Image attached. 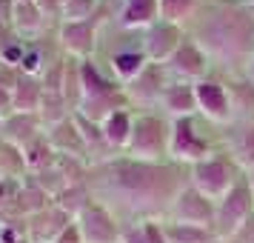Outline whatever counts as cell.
Masks as SVG:
<instances>
[{
    "mask_svg": "<svg viewBox=\"0 0 254 243\" xmlns=\"http://www.w3.org/2000/svg\"><path fill=\"white\" fill-rule=\"evenodd\" d=\"M189 183V169L174 161H137L120 152L86 172L92 197L123 226L143 220H166L174 197Z\"/></svg>",
    "mask_w": 254,
    "mask_h": 243,
    "instance_id": "cell-1",
    "label": "cell"
},
{
    "mask_svg": "<svg viewBox=\"0 0 254 243\" xmlns=\"http://www.w3.org/2000/svg\"><path fill=\"white\" fill-rule=\"evenodd\" d=\"M186 35L206 52L211 75H243L254 58V9L237 0H203Z\"/></svg>",
    "mask_w": 254,
    "mask_h": 243,
    "instance_id": "cell-2",
    "label": "cell"
},
{
    "mask_svg": "<svg viewBox=\"0 0 254 243\" xmlns=\"http://www.w3.org/2000/svg\"><path fill=\"white\" fill-rule=\"evenodd\" d=\"M220 146V126L208 123L206 117L191 115V117H177L172 120V140H169V161L180 166H194L206 161L208 155H214Z\"/></svg>",
    "mask_w": 254,
    "mask_h": 243,
    "instance_id": "cell-3",
    "label": "cell"
},
{
    "mask_svg": "<svg viewBox=\"0 0 254 243\" xmlns=\"http://www.w3.org/2000/svg\"><path fill=\"white\" fill-rule=\"evenodd\" d=\"M169 140L172 120L163 112H134V129L126 155L137 161H169Z\"/></svg>",
    "mask_w": 254,
    "mask_h": 243,
    "instance_id": "cell-4",
    "label": "cell"
},
{
    "mask_svg": "<svg viewBox=\"0 0 254 243\" xmlns=\"http://www.w3.org/2000/svg\"><path fill=\"white\" fill-rule=\"evenodd\" d=\"M243 174L246 172L234 163V158H231L229 152L217 149L214 155H208L206 161L189 166V183L194 186V189H200L206 197H211V200L217 203L220 197L226 195Z\"/></svg>",
    "mask_w": 254,
    "mask_h": 243,
    "instance_id": "cell-5",
    "label": "cell"
},
{
    "mask_svg": "<svg viewBox=\"0 0 254 243\" xmlns=\"http://www.w3.org/2000/svg\"><path fill=\"white\" fill-rule=\"evenodd\" d=\"M109 20H115L112 6L103 0V9L89 17V20H77V23H60L58 26V43L60 52L74 60H89L97 55V43H100V32Z\"/></svg>",
    "mask_w": 254,
    "mask_h": 243,
    "instance_id": "cell-6",
    "label": "cell"
},
{
    "mask_svg": "<svg viewBox=\"0 0 254 243\" xmlns=\"http://www.w3.org/2000/svg\"><path fill=\"white\" fill-rule=\"evenodd\" d=\"M252 215H254L252 183H249V174H243L240 180L217 200V215H214V235H217V241L226 243Z\"/></svg>",
    "mask_w": 254,
    "mask_h": 243,
    "instance_id": "cell-7",
    "label": "cell"
},
{
    "mask_svg": "<svg viewBox=\"0 0 254 243\" xmlns=\"http://www.w3.org/2000/svg\"><path fill=\"white\" fill-rule=\"evenodd\" d=\"M169 83H172V75L166 69V63H149L134 81L123 86V92L134 112H160V100Z\"/></svg>",
    "mask_w": 254,
    "mask_h": 243,
    "instance_id": "cell-8",
    "label": "cell"
},
{
    "mask_svg": "<svg viewBox=\"0 0 254 243\" xmlns=\"http://www.w3.org/2000/svg\"><path fill=\"white\" fill-rule=\"evenodd\" d=\"M214 215H217V203L211 197H206L200 189H194L191 183H186L180 189V195L174 197L166 220L191 223V226H203V229L214 232Z\"/></svg>",
    "mask_w": 254,
    "mask_h": 243,
    "instance_id": "cell-9",
    "label": "cell"
},
{
    "mask_svg": "<svg viewBox=\"0 0 254 243\" xmlns=\"http://www.w3.org/2000/svg\"><path fill=\"white\" fill-rule=\"evenodd\" d=\"M197 94V115L206 117L214 126H226L231 120V103H229V89L220 75H208L200 83H194Z\"/></svg>",
    "mask_w": 254,
    "mask_h": 243,
    "instance_id": "cell-10",
    "label": "cell"
},
{
    "mask_svg": "<svg viewBox=\"0 0 254 243\" xmlns=\"http://www.w3.org/2000/svg\"><path fill=\"white\" fill-rule=\"evenodd\" d=\"M74 226L80 232L83 243H120V232H123V223L97 200L74 218Z\"/></svg>",
    "mask_w": 254,
    "mask_h": 243,
    "instance_id": "cell-11",
    "label": "cell"
},
{
    "mask_svg": "<svg viewBox=\"0 0 254 243\" xmlns=\"http://www.w3.org/2000/svg\"><path fill=\"white\" fill-rule=\"evenodd\" d=\"M166 69H169V75H172V81L200 83L203 78L211 75V60L206 58V52L197 46L191 37L186 35V40L180 43V49L169 58Z\"/></svg>",
    "mask_w": 254,
    "mask_h": 243,
    "instance_id": "cell-12",
    "label": "cell"
},
{
    "mask_svg": "<svg viewBox=\"0 0 254 243\" xmlns=\"http://www.w3.org/2000/svg\"><path fill=\"white\" fill-rule=\"evenodd\" d=\"M186 40V29L169 20H157L143 32V52L149 63H169L174 52L180 49V43Z\"/></svg>",
    "mask_w": 254,
    "mask_h": 243,
    "instance_id": "cell-13",
    "label": "cell"
},
{
    "mask_svg": "<svg viewBox=\"0 0 254 243\" xmlns=\"http://www.w3.org/2000/svg\"><path fill=\"white\" fill-rule=\"evenodd\" d=\"M220 146L243 172H254V120H231L220 126Z\"/></svg>",
    "mask_w": 254,
    "mask_h": 243,
    "instance_id": "cell-14",
    "label": "cell"
},
{
    "mask_svg": "<svg viewBox=\"0 0 254 243\" xmlns=\"http://www.w3.org/2000/svg\"><path fill=\"white\" fill-rule=\"evenodd\" d=\"M29 220H32V223H26L29 243H55L60 235L74 223V218L66 215L55 200H52L46 209H40V212H35V215H29Z\"/></svg>",
    "mask_w": 254,
    "mask_h": 243,
    "instance_id": "cell-15",
    "label": "cell"
},
{
    "mask_svg": "<svg viewBox=\"0 0 254 243\" xmlns=\"http://www.w3.org/2000/svg\"><path fill=\"white\" fill-rule=\"evenodd\" d=\"M43 132H46V129L40 123L37 112H12L9 117H3V123H0V140L12 143L17 149L29 146V143L35 138H40Z\"/></svg>",
    "mask_w": 254,
    "mask_h": 243,
    "instance_id": "cell-16",
    "label": "cell"
},
{
    "mask_svg": "<svg viewBox=\"0 0 254 243\" xmlns=\"http://www.w3.org/2000/svg\"><path fill=\"white\" fill-rule=\"evenodd\" d=\"M160 20V0H123L115 12V23L131 32H146Z\"/></svg>",
    "mask_w": 254,
    "mask_h": 243,
    "instance_id": "cell-17",
    "label": "cell"
},
{
    "mask_svg": "<svg viewBox=\"0 0 254 243\" xmlns=\"http://www.w3.org/2000/svg\"><path fill=\"white\" fill-rule=\"evenodd\" d=\"M160 112L169 117V120L197 115L194 83H183V81H172L169 83V89L163 92V100H160Z\"/></svg>",
    "mask_w": 254,
    "mask_h": 243,
    "instance_id": "cell-18",
    "label": "cell"
},
{
    "mask_svg": "<svg viewBox=\"0 0 254 243\" xmlns=\"http://www.w3.org/2000/svg\"><path fill=\"white\" fill-rule=\"evenodd\" d=\"M46 140L52 143V149L58 152V155H71V158H83V161H86V146H83L80 129L74 123V115L66 117V120H60L58 126H49Z\"/></svg>",
    "mask_w": 254,
    "mask_h": 243,
    "instance_id": "cell-19",
    "label": "cell"
},
{
    "mask_svg": "<svg viewBox=\"0 0 254 243\" xmlns=\"http://www.w3.org/2000/svg\"><path fill=\"white\" fill-rule=\"evenodd\" d=\"M223 81H226V89H229L231 120H254V83L246 75H231V78H223Z\"/></svg>",
    "mask_w": 254,
    "mask_h": 243,
    "instance_id": "cell-20",
    "label": "cell"
},
{
    "mask_svg": "<svg viewBox=\"0 0 254 243\" xmlns=\"http://www.w3.org/2000/svg\"><path fill=\"white\" fill-rule=\"evenodd\" d=\"M12 23H14V35L20 40H37L46 32V17L37 9L35 0H14V12H12Z\"/></svg>",
    "mask_w": 254,
    "mask_h": 243,
    "instance_id": "cell-21",
    "label": "cell"
},
{
    "mask_svg": "<svg viewBox=\"0 0 254 243\" xmlns=\"http://www.w3.org/2000/svg\"><path fill=\"white\" fill-rule=\"evenodd\" d=\"M103 138L115 152H126L128 140H131V129H134V109H120L112 112L103 123Z\"/></svg>",
    "mask_w": 254,
    "mask_h": 243,
    "instance_id": "cell-22",
    "label": "cell"
},
{
    "mask_svg": "<svg viewBox=\"0 0 254 243\" xmlns=\"http://www.w3.org/2000/svg\"><path fill=\"white\" fill-rule=\"evenodd\" d=\"M40 100H43V83L40 78H32V75H23L17 83L12 86V106L14 112H37L40 109Z\"/></svg>",
    "mask_w": 254,
    "mask_h": 243,
    "instance_id": "cell-23",
    "label": "cell"
},
{
    "mask_svg": "<svg viewBox=\"0 0 254 243\" xmlns=\"http://www.w3.org/2000/svg\"><path fill=\"white\" fill-rule=\"evenodd\" d=\"M163 232H166L169 243H220L211 229L191 226V223H177V220H163Z\"/></svg>",
    "mask_w": 254,
    "mask_h": 243,
    "instance_id": "cell-24",
    "label": "cell"
},
{
    "mask_svg": "<svg viewBox=\"0 0 254 243\" xmlns=\"http://www.w3.org/2000/svg\"><path fill=\"white\" fill-rule=\"evenodd\" d=\"M71 115H74V112H71L69 100L60 92H43V100H40V109H37V117H40L43 129L58 126L60 120H66V117H71Z\"/></svg>",
    "mask_w": 254,
    "mask_h": 243,
    "instance_id": "cell-25",
    "label": "cell"
},
{
    "mask_svg": "<svg viewBox=\"0 0 254 243\" xmlns=\"http://www.w3.org/2000/svg\"><path fill=\"white\" fill-rule=\"evenodd\" d=\"M23 161H26V169H32V172H43L49 166H55L58 152L52 149V143L46 140V132L40 138H35L29 146H23Z\"/></svg>",
    "mask_w": 254,
    "mask_h": 243,
    "instance_id": "cell-26",
    "label": "cell"
},
{
    "mask_svg": "<svg viewBox=\"0 0 254 243\" xmlns=\"http://www.w3.org/2000/svg\"><path fill=\"white\" fill-rule=\"evenodd\" d=\"M55 203H58L66 215H71V218H77L86 206H92L94 203V197H92V189L86 186V180L83 183H71L66 186L63 192H60L58 197H55Z\"/></svg>",
    "mask_w": 254,
    "mask_h": 243,
    "instance_id": "cell-27",
    "label": "cell"
},
{
    "mask_svg": "<svg viewBox=\"0 0 254 243\" xmlns=\"http://www.w3.org/2000/svg\"><path fill=\"white\" fill-rule=\"evenodd\" d=\"M203 0H160V20H169V23L183 26L194 17V12L200 9Z\"/></svg>",
    "mask_w": 254,
    "mask_h": 243,
    "instance_id": "cell-28",
    "label": "cell"
},
{
    "mask_svg": "<svg viewBox=\"0 0 254 243\" xmlns=\"http://www.w3.org/2000/svg\"><path fill=\"white\" fill-rule=\"evenodd\" d=\"M103 9V0H66L63 3V17L60 23H77V20H89Z\"/></svg>",
    "mask_w": 254,
    "mask_h": 243,
    "instance_id": "cell-29",
    "label": "cell"
},
{
    "mask_svg": "<svg viewBox=\"0 0 254 243\" xmlns=\"http://www.w3.org/2000/svg\"><path fill=\"white\" fill-rule=\"evenodd\" d=\"M35 3H37V9L43 12L46 20H58V26H60V17H63V3H66V0H35Z\"/></svg>",
    "mask_w": 254,
    "mask_h": 243,
    "instance_id": "cell-30",
    "label": "cell"
},
{
    "mask_svg": "<svg viewBox=\"0 0 254 243\" xmlns=\"http://www.w3.org/2000/svg\"><path fill=\"white\" fill-rule=\"evenodd\" d=\"M143 232H146V243H169L163 232V220H143Z\"/></svg>",
    "mask_w": 254,
    "mask_h": 243,
    "instance_id": "cell-31",
    "label": "cell"
},
{
    "mask_svg": "<svg viewBox=\"0 0 254 243\" xmlns=\"http://www.w3.org/2000/svg\"><path fill=\"white\" fill-rule=\"evenodd\" d=\"M120 243H146L143 223H126L123 232H120Z\"/></svg>",
    "mask_w": 254,
    "mask_h": 243,
    "instance_id": "cell-32",
    "label": "cell"
},
{
    "mask_svg": "<svg viewBox=\"0 0 254 243\" xmlns=\"http://www.w3.org/2000/svg\"><path fill=\"white\" fill-rule=\"evenodd\" d=\"M226 243H254V215L246 220V223H243L240 229L234 232Z\"/></svg>",
    "mask_w": 254,
    "mask_h": 243,
    "instance_id": "cell-33",
    "label": "cell"
},
{
    "mask_svg": "<svg viewBox=\"0 0 254 243\" xmlns=\"http://www.w3.org/2000/svg\"><path fill=\"white\" fill-rule=\"evenodd\" d=\"M14 112L12 106V92L6 89V86H0V117H9Z\"/></svg>",
    "mask_w": 254,
    "mask_h": 243,
    "instance_id": "cell-34",
    "label": "cell"
},
{
    "mask_svg": "<svg viewBox=\"0 0 254 243\" xmlns=\"http://www.w3.org/2000/svg\"><path fill=\"white\" fill-rule=\"evenodd\" d=\"M55 243H83V238H80V232H77V226L71 223L69 229L63 232V235H60V238H58Z\"/></svg>",
    "mask_w": 254,
    "mask_h": 243,
    "instance_id": "cell-35",
    "label": "cell"
},
{
    "mask_svg": "<svg viewBox=\"0 0 254 243\" xmlns=\"http://www.w3.org/2000/svg\"><path fill=\"white\" fill-rule=\"evenodd\" d=\"M243 75H246V78H249V81L254 83V58L249 60V66H246V72H243Z\"/></svg>",
    "mask_w": 254,
    "mask_h": 243,
    "instance_id": "cell-36",
    "label": "cell"
},
{
    "mask_svg": "<svg viewBox=\"0 0 254 243\" xmlns=\"http://www.w3.org/2000/svg\"><path fill=\"white\" fill-rule=\"evenodd\" d=\"M106 3H109V6H112V12H117V6H120V3H123V0H106Z\"/></svg>",
    "mask_w": 254,
    "mask_h": 243,
    "instance_id": "cell-37",
    "label": "cell"
},
{
    "mask_svg": "<svg viewBox=\"0 0 254 243\" xmlns=\"http://www.w3.org/2000/svg\"><path fill=\"white\" fill-rule=\"evenodd\" d=\"M237 3H243V6H249V9H254V0H237Z\"/></svg>",
    "mask_w": 254,
    "mask_h": 243,
    "instance_id": "cell-38",
    "label": "cell"
},
{
    "mask_svg": "<svg viewBox=\"0 0 254 243\" xmlns=\"http://www.w3.org/2000/svg\"><path fill=\"white\" fill-rule=\"evenodd\" d=\"M249 174V183H252V195H254V172H246Z\"/></svg>",
    "mask_w": 254,
    "mask_h": 243,
    "instance_id": "cell-39",
    "label": "cell"
},
{
    "mask_svg": "<svg viewBox=\"0 0 254 243\" xmlns=\"http://www.w3.org/2000/svg\"><path fill=\"white\" fill-rule=\"evenodd\" d=\"M3 177H6V174H3V172H0V183H3Z\"/></svg>",
    "mask_w": 254,
    "mask_h": 243,
    "instance_id": "cell-40",
    "label": "cell"
},
{
    "mask_svg": "<svg viewBox=\"0 0 254 243\" xmlns=\"http://www.w3.org/2000/svg\"><path fill=\"white\" fill-rule=\"evenodd\" d=\"M0 123H3V117H0Z\"/></svg>",
    "mask_w": 254,
    "mask_h": 243,
    "instance_id": "cell-41",
    "label": "cell"
}]
</instances>
